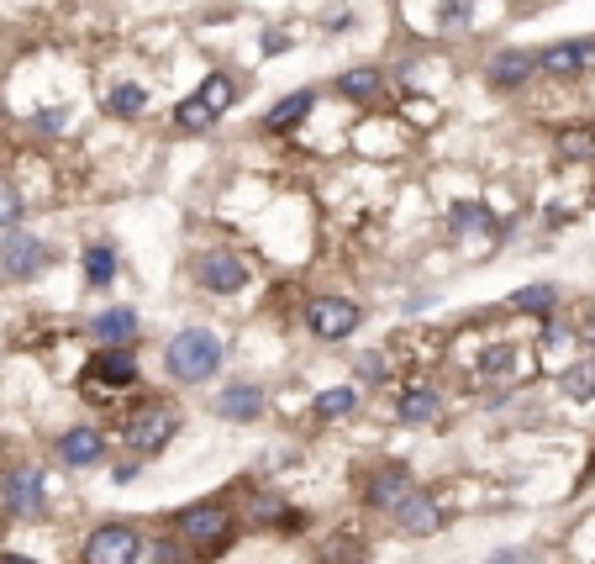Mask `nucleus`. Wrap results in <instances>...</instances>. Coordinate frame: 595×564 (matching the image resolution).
Segmentation results:
<instances>
[{
    "label": "nucleus",
    "instance_id": "nucleus-1",
    "mask_svg": "<svg viewBox=\"0 0 595 564\" xmlns=\"http://www.w3.org/2000/svg\"><path fill=\"white\" fill-rule=\"evenodd\" d=\"M169 533L190 548V560H196V564H211V560H221L227 548L238 544L242 506L232 502V491H217V496L185 502L175 517H169Z\"/></svg>",
    "mask_w": 595,
    "mask_h": 564
},
{
    "label": "nucleus",
    "instance_id": "nucleus-2",
    "mask_svg": "<svg viewBox=\"0 0 595 564\" xmlns=\"http://www.w3.org/2000/svg\"><path fill=\"white\" fill-rule=\"evenodd\" d=\"M179 427H185L179 402H169V396H132L117 417V444L132 459H153V454H163L179 438Z\"/></svg>",
    "mask_w": 595,
    "mask_h": 564
},
{
    "label": "nucleus",
    "instance_id": "nucleus-3",
    "mask_svg": "<svg viewBox=\"0 0 595 564\" xmlns=\"http://www.w3.org/2000/svg\"><path fill=\"white\" fill-rule=\"evenodd\" d=\"M221 364H227V338L206 323L179 327V333H169V343H163V375H169L175 385L217 380Z\"/></svg>",
    "mask_w": 595,
    "mask_h": 564
},
{
    "label": "nucleus",
    "instance_id": "nucleus-4",
    "mask_svg": "<svg viewBox=\"0 0 595 564\" xmlns=\"http://www.w3.org/2000/svg\"><path fill=\"white\" fill-rule=\"evenodd\" d=\"M417 491H422V481H417V469H411V464L379 459V464L364 469V481H358V502H364V512H375V517L390 523V517H396Z\"/></svg>",
    "mask_w": 595,
    "mask_h": 564
},
{
    "label": "nucleus",
    "instance_id": "nucleus-5",
    "mask_svg": "<svg viewBox=\"0 0 595 564\" xmlns=\"http://www.w3.org/2000/svg\"><path fill=\"white\" fill-rule=\"evenodd\" d=\"M80 385L96 390V396H138V385H142L138 343H127V348H90V359L80 369Z\"/></svg>",
    "mask_w": 595,
    "mask_h": 564
},
{
    "label": "nucleus",
    "instance_id": "nucleus-6",
    "mask_svg": "<svg viewBox=\"0 0 595 564\" xmlns=\"http://www.w3.org/2000/svg\"><path fill=\"white\" fill-rule=\"evenodd\" d=\"M80 564H148V533L138 523L106 517L80 538Z\"/></svg>",
    "mask_w": 595,
    "mask_h": 564
},
{
    "label": "nucleus",
    "instance_id": "nucleus-7",
    "mask_svg": "<svg viewBox=\"0 0 595 564\" xmlns=\"http://www.w3.org/2000/svg\"><path fill=\"white\" fill-rule=\"evenodd\" d=\"M42 512H48V469L42 464H11L6 475H0V517H11V523H38Z\"/></svg>",
    "mask_w": 595,
    "mask_h": 564
},
{
    "label": "nucleus",
    "instance_id": "nucleus-8",
    "mask_svg": "<svg viewBox=\"0 0 595 564\" xmlns=\"http://www.w3.org/2000/svg\"><path fill=\"white\" fill-rule=\"evenodd\" d=\"M300 323L317 343H348L364 327V306L354 296H338V290H327V296H311L306 311H300Z\"/></svg>",
    "mask_w": 595,
    "mask_h": 564
},
{
    "label": "nucleus",
    "instance_id": "nucleus-9",
    "mask_svg": "<svg viewBox=\"0 0 595 564\" xmlns=\"http://www.w3.org/2000/svg\"><path fill=\"white\" fill-rule=\"evenodd\" d=\"M190 275H196V285L206 296H242L248 280H254V264L242 254H232V248H206V254H196Z\"/></svg>",
    "mask_w": 595,
    "mask_h": 564
},
{
    "label": "nucleus",
    "instance_id": "nucleus-10",
    "mask_svg": "<svg viewBox=\"0 0 595 564\" xmlns=\"http://www.w3.org/2000/svg\"><path fill=\"white\" fill-rule=\"evenodd\" d=\"M396 423L400 427H433L443 417V385L433 375H411V380L396 385Z\"/></svg>",
    "mask_w": 595,
    "mask_h": 564
},
{
    "label": "nucleus",
    "instance_id": "nucleus-11",
    "mask_svg": "<svg viewBox=\"0 0 595 564\" xmlns=\"http://www.w3.org/2000/svg\"><path fill=\"white\" fill-rule=\"evenodd\" d=\"M53 454H59L63 469H96L106 454H111V433L100 423H69L53 438Z\"/></svg>",
    "mask_w": 595,
    "mask_h": 564
},
{
    "label": "nucleus",
    "instance_id": "nucleus-12",
    "mask_svg": "<svg viewBox=\"0 0 595 564\" xmlns=\"http://www.w3.org/2000/svg\"><path fill=\"white\" fill-rule=\"evenodd\" d=\"M48 259H53V254H48V243H42L38 232H17V227H11V232L0 238V275H6V280H38L42 269H48Z\"/></svg>",
    "mask_w": 595,
    "mask_h": 564
},
{
    "label": "nucleus",
    "instance_id": "nucleus-13",
    "mask_svg": "<svg viewBox=\"0 0 595 564\" xmlns=\"http://www.w3.org/2000/svg\"><path fill=\"white\" fill-rule=\"evenodd\" d=\"M264 406H269V396H264L258 380H227L211 396V417H221V423H232V427H254L264 417Z\"/></svg>",
    "mask_w": 595,
    "mask_h": 564
},
{
    "label": "nucleus",
    "instance_id": "nucleus-14",
    "mask_svg": "<svg viewBox=\"0 0 595 564\" xmlns=\"http://www.w3.org/2000/svg\"><path fill=\"white\" fill-rule=\"evenodd\" d=\"M390 527H396L400 538H433V533H443V527H448V506H443V496H437V491H417V496H411V502L390 517Z\"/></svg>",
    "mask_w": 595,
    "mask_h": 564
},
{
    "label": "nucleus",
    "instance_id": "nucleus-15",
    "mask_svg": "<svg viewBox=\"0 0 595 564\" xmlns=\"http://www.w3.org/2000/svg\"><path fill=\"white\" fill-rule=\"evenodd\" d=\"M138 327H142V317H138V306H100V311H90L85 317V333H90V343L96 348H127V343L138 338Z\"/></svg>",
    "mask_w": 595,
    "mask_h": 564
},
{
    "label": "nucleus",
    "instance_id": "nucleus-16",
    "mask_svg": "<svg viewBox=\"0 0 595 564\" xmlns=\"http://www.w3.org/2000/svg\"><path fill=\"white\" fill-rule=\"evenodd\" d=\"M591 63H595V38H564V42H554V48L537 53V69L554 75V80H569V75L591 69Z\"/></svg>",
    "mask_w": 595,
    "mask_h": 564
},
{
    "label": "nucleus",
    "instance_id": "nucleus-17",
    "mask_svg": "<svg viewBox=\"0 0 595 564\" xmlns=\"http://www.w3.org/2000/svg\"><path fill=\"white\" fill-rule=\"evenodd\" d=\"M522 369V343L516 338H490V343H479V354H475V375L485 385H506Z\"/></svg>",
    "mask_w": 595,
    "mask_h": 564
},
{
    "label": "nucleus",
    "instance_id": "nucleus-18",
    "mask_svg": "<svg viewBox=\"0 0 595 564\" xmlns=\"http://www.w3.org/2000/svg\"><path fill=\"white\" fill-rule=\"evenodd\" d=\"M533 75H537V53H527V48H500L496 59L485 63V85L490 90H522Z\"/></svg>",
    "mask_w": 595,
    "mask_h": 564
},
{
    "label": "nucleus",
    "instance_id": "nucleus-19",
    "mask_svg": "<svg viewBox=\"0 0 595 564\" xmlns=\"http://www.w3.org/2000/svg\"><path fill=\"white\" fill-rule=\"evenodd\" d=\"M358 412V385L343 380V385H321L317 396H311V423L317 427H333L343 417H354Z\"/></svg>",
    "mask_w": 595,
    "mask_h": 564
},
{
    "label": "nucleus",
    "instance_id": "nucleus-20",
    "mask_svg": "<svg viewBox=\"0 0 595 564\" xmlns=\"http://www.w3.org/2000/svg\"><path fill=\"white\" fill-rule=\"evenodd\" d=\"M290 512V502L279 496L275 485H248V496H242V523L264 527V533H275V523Z\"/></svg>",
    "mask_w": 595,
    "mask_h": 564
},
{
    "label": "nucleus",
    "instance_id": "nucleus-21",
    "mask_svg": "<svg viewBox=\"0 0 595 564\" xmlns=\"http://www.w3.org/2000/svg\"><path fill=\"white\" fill-rule=\"evenodd\" d=\"M506 306H512L516 317H537V323H554V317H558V285H548V280L522 285V290H512V296H506Z\"/></svg>",
    "mask_w": 595,
    "mask_h": 564
},
{
    "label": "nucleus",
    "instance_id": "nucleus-22",
    "mask_svg": "<svg viewBox=\"0 0 595 564\" xmlns=\"http://www.w3.org/2000/svg\"><path fill=\"white\" fill-rule=\"evenodd\" d=\"M311 106H317V90H296V96H285V101L264 117V132H269V138H290L300 121L311 117Z\"/></svg>",
    "mask_w": 595,
    "mask_h": 564
},
{
    "label": "nucleus",
    "instance_id": "nucleus-23",
    "mask_svg": "<svg viewBox=\"0 0 595 564\" xmlns=\"http://www.w3.org/2000/svg\"><path fill=\"white\" fill-rule=\"evenodd\" d=\"M80 275H85V285H90V290H111V285H117V275H121L117 248H111V243H90V248L80 254Z\"/></svg>",
    "mask_w": 595,
    "mask_h": 564
},
{
    "label": "nucleus",
    "instance_id": "nucleus-24",
    "mask_svg": "<svg viewBox=\"0 0 595 564\" xmlns=\"http://www.w3.org/2000/svg\"><path fill=\"white\" fill-rule=\"evenodd\" d=\"M448 232H454V238H475V232H490V238H500L506 227L490 217V206H479V201H454V206H448Z\"/></svg>",
    "mask_w": 595,
    "mask_h": 564
},
{
    "label": "nucleus",
    "instance_id": "nucleus-25",
    "mask_svg": "<svg viewBox=\"0 0 595 564\" xmlns=\"http://www.w3.org/2000/svg\"><path fill=\"white\" fill-rule=\"evenodd\" d=\"M333 90H338V96H348V101H379V90H385V75H379L375 63H358V69H343Z\"/></svg>",
    "mask_w": 595,
    "mask_h": 564
},
{
    "label": "nucleus",
    "instance_id": "nucleus-26",
    "mask_svg": "<svg viewBox=\"0 0 595 564\" xmlns=\"http://www.w3.org/2000/svg\"><path fill=\"white\" fill-rule=\"evenodd\" d=\"M364 554H369L364 538L348 533V527H343V533H327V538L317 544V564H364Z\"/></svg>",
    "mask_w": 595,
    "mask_h": 564
},
{
    "label": "nucleus",
    "instance_id": "nucleus-27",
    "mask_svg": "<svg viewBox=\"0 0 595 564\" xmlns=\"http://www.w3.org/2000/svg\"><path fill=\"white\" fill-rule=\"evenodd\" d=\"M558 390H564V402H595V354H585V359H575L564 375H558Z\"/></svg>",
    "mask_w": 595,
    "mask_h": 564
},
{
    "label": "nucleus",
    "instance_id": "nucleus-28",
    "mask_svg": "<svg viewBox=\"0 0 595 564\" xmlns=\"http://www.w3.org/2000/svg\"><path fill=\"white\" fill-rule=\"evenodd\" d=\"M142 106H148V90H142L138 80L111 85V90H106V111H111V117H138Z\"/></svg>",
    "mask_w": 595,
    "mask_h": 564
},
{
    "label": "nucleus",
    "instance_id": "nucleus-29",
    "mask_svg": "<svg viewBox=\"0 0 595 564\" xmlns=\"http://www.w3.org/2000/svg\"><path fill=\"white\" fill-rule=\"evenodd\" d=\"M196 96H200V101H206V106H211V111L221 117L227 106L238 101V80H232V75H221V69H217V75H206V80H200Z\"/></svg>",
    "mask_w": 595,
    "mask_h": 564
},
{
    "label": "nucleus",
    "instance_id": "nucleus-30",
    "mask_svg": "<svg viewBox=\"0 0 595 564\" xmlns=\"http://www.w3.org/2000/svg\"><path fill=\"white\" fill-rule=\"evenodd\" d=\"M554 148H558V159H595V127H564L554 138Z\"/></svg>",
    "mask_w": 595,
    "mask_h": 564
},
{
    "label": "nucleus",
    "instance_id": "nucleus-31",
    "mask_svg": "<svg viewBox=\"0 0 595 564\" xmlns=\"http://www.w3.org/2000/svg\"><path fill=\"white\" fill-rule=\"evenodd\" d=\"M175 127L179 132H211V127H217V111L200 101V96H190V101L175 106Z\"/></svg>",
    "mask_w": 595,
    "mask_h": 564
},
{
    "label": "nucleus",
    "instance_id": "nucleus-32",
    "mask_svg": "<svg viewBox=\"0 0 595 564\" xmlns=\"http://www.w3.org/2000/svg\"><path fill=\"white\" fill-rule=\"evenodd\" d=\"M379 380H390V354H379V348L358 354L354 359V385H379Z\"/></svg>",
    "mask_w": 595,
    "mask_h": 564
},
{
    "label": "nucleus",
    "instance_id": "nucleus-33",
    "mask_svg": "<svg viewBox=\"0 0 595 564\" xmlns=\"http://www.w3.org/2000/svg\"><path fill=\"white\" fill-rule=\"evenodd\" d=\"M148 564H196V560H190V548L179 544L175 533H159V538H148Z\"/></svg>",
    "mask_w": 595,
    "mask_h": 564
},
{
    "label": "nucleus",
    "instance_id": "nucleus-34",
    "mask_svg": "<svg viewBox=\"0 0 595 564\" xmlns=\"http://www.w3.org/2000/svg\"><path fill=\"white\" fill-rule=\"evenodd\" d=\"M569 343H575V327L564 323V317L543 323V333H537V348H543V354H558V348H569Z\"/></svg>",
    "mask_w": 595,
    "mask_h": 564
},
{
    "label": "nucleus",
    "instance_id": "nucleus-35",
    "mask_svg": "<svg viewBox=\"0 0 595 564\" xmlns=\"http://www.w3.org/2000/svg\"><path fill=\"white\" fill-rule=\"evenodd\" d=\"M17 222H21V196H17V185H11L6 175H0V227L11 232Z\"/></svg>",
    "mask_w": 595,
    "mask_h": 564
},
{
    "label": "nucleus",
    "instance_id": "nucleus-36",
    "mask_svg": "<svg viewBox=\"0 0 595 564\" xmlns=\"http://www.w3.org/2000/svg\"><path fill=\"white\" fill-rule=\"evenodd\" d=\"M306 527H311V517H306L300 506H290V512H285V517H279V523H275V533H279V538H300Z\"/></svg>",
    "mask_w": 595,
    "mask_h": 564
},
{
    "label": "nucleus",
    "instance_id": "nucleus-37",
    "mask_svg": "<svg viewBox=\"0 0 595 564\" xmlns=\"http://www.w3.org/2000/svg\"><path fill=\"white\" fill-rule=\"evenodd\" d=\"M443 27H469V0H443Z\"/></svg>",
    "mask_w": 595,
    "mask_h": 564
},
{
    "label": "nucleus",
    "instance_id": "nucleus-38",
    "mask_svg": "<svg viewBox=\"0 0 595 564\" xmlns=\"http://www.w3.org/2000/svg\"><path fill=\"white\" fill-rule=\"evenodd\" d=\"M138 475H142V459H132V454H121L117 469H111V481H117V485H132Z\"/></svg>",
    "mask_w": 595,
    "mask_h": 564
},
{
    "label": "nucleus",
    "instance_id": "nucleus-39",
    "mask_svg": "<svg viewBox=\"0 0 595 564\" xmlns=\"http://www.w3.org/2000/svg\"><path fill=\"white\" fill-rule=\"evenodd\" d=\"M485 564H533V548H496Z\"/></svg>",
    "mask_w": 595,
    "mask_h": 564
},
{
    "label": "nucleus",
    "instance_id": "nucleus-40",
    "mask_svg": "<svg viewBox=\"0 0 595 564\" xmlns=\"http://www.w3.org/2000/svg\"><path fill=\"white\" fill-rule=\"evenodd\" d=\"M285 48H290V38H285V32H264V53H269V59H279Z\"/></svg>",
    "mask_w": 595,
    "mask_h": 564
},
{
    "label": "nucleus",
    "instance_id": "nucleus-41",
    "mask_svg": "<svg viewBox=\"0 0 595 564\" xmlns=\"http://www.w3.org/2000/svg\"><path fill=\"white\" fill-rule=\"evenodd\" d=\"M63 127V111H38V132H59Z\"/></svg>",
    "mask_w": 595,
    "mask_h": 564
},
{
    "label": "nucleus",
    "instance_id": "nucleus-42",
    "mask_svg": "<svg viewBox=\"0 0 595 564\" xmlns=\"http://www.w3.org/2000/svg\"><path fill=\"white\" fill-rule=\"evenodd\" d=\"M0 564H42L32 554H21V548H0Z\"/></svg>",
    "mask_w": 595,
    "mask_h": 564
},
{
    "label": "nucleus",
    "instance_id": "nucleus-43",
    "mask_svg": "<svg viewBox=\"0 0 595 564\" xmlns=\"http://www.w3.org/2000/svg\"><path fill=\"white\" fill-rule=\"evenodd\" d=\"M585 485H595V448H591V459H585V475L575 481V491H585Z\"/></svg>",
    "mask_w": 595,
    "mask_h": 564
},
{
    "label": "nucleus",
    "instance_id": "nucleus-44",
    "mask_svg": "<svg viewBox=\"0 0 595 564\" xmlns=\"http://www.w3.org/2000/svg\"><path fill=\"white\" fill-rule=\"evenodd\" d=\"M579 338H585V343L595 348V317H585V327H579Z\"/></svg>",
    "mask_w": 595,
    "mask_h": 564
},
{
    "label": "nucleus",
    "instance_id": "nucleus-45",
    "mask_svg": "<svg viewBox=\"0 0 595 564\" xmlns=\"http://www.w3.org/2000/svg\"><path fill=\"white\" fill-rule=\"evenodd\" d=\"M591 564H595V560H591Z\"/></svg>",
    "mask_w": 595,
    "mask_h": 564
}]
</instances>
